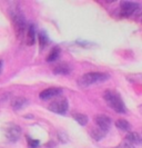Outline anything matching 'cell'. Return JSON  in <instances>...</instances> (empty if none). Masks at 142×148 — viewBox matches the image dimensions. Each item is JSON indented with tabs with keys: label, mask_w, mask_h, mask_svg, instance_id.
<instances>
[{
	"label": "cell",
	"mask_w": 142,
	"mask_h": 148,
	"mask_svg": "<svg viewBox=\"0 0 142 148\" xmlns=\"http://www.w3.org/2000/svg\"><path fill=\"white\" fill-rule=\"evenodd\" d=\"M105 103L108 104V106L110 108H112L113 110L118 114H124L127 111L126 105L123 103L122 98L120 97L118 92L113 91V90H107L103 95Z\"/></svg>",
	"instance_id": "cell-1"
},
{
	"label": "cell",
	"mask_w": 142,
	"mask_h": 148,
	"mask_svg": "<svg viewBox=\"0 0 142 148\" xmlns=\"http://www.w3.org/2000/svg\"><path fill=\"white\" fill-rule=\"evenodd\" d=\"M109 79V75L105 73H88L81 76L79 79V85L81 87H88L91 85H97L105 82Z\"/></svg>",
	"instance_id": "cell-2"
},
{
	"label": "cell",
	"mask_w": 142,
	"mask_h": 148,
	"mask_svg": "<svg viewBox=\"0 0 142 148\" xmlns=\"http://www.w3.org/2000/svg\"><path fill=\"white\" fill-rule=\"evenodd\" d=\"M10 16H11V20H12V23H14V28H15L17 36L19 38L23 37L27 34V30H28V26H27L24 17L18 10H14L10 14Z\"/></svg>",
	"instance_id": "cell-3"
},
{
	"label": "cell",
	"mask_w": 142,
	"mask_h": 148,
	"mask_svg": "<svg viewBox=\"0 0 142 148\" xmlns=\"http://www.w3.org/2000/svg\"><path fill=\"white\" fill-rule=\"evenodd\" d=\"M69 108V103L66 97L59 96L57 97L53 101L50 103V105L48 106V109L50 111H52L54 114H59V115H63L66 114Z\"/></svg>",
	"instance_id": "cell-4"
},
{
	"label": "cell",
	"mask_w": 142,
	"mask_h": 148,
	"mask_svg": "<svg viewBox=\"0 0 142 148\" xmlns=\"http://www.w3.org/2000/svg\"><path fill=\"white\" fill-rule=\"evenodd\" d=\"M139 5L132 2V1H126V2H122V5L120 6L119 10V15L123 18H128V17H131V16L135 14V11L138 10Z\"/></svg>",
	"instance_id": "cell-5"
},
{
	"label": "cell",
	"mask_w": 142,
	"mask_h": 148,
	"mask_svg": "<svg viewBox=\"0 0 142 148\" xmlns=\"http://www.w3.org/2000/svg\"><path fill=\"white\" fill-rule=\"evenodd\" d=\"M61 94H62V89L61 88L51 87V88L42 90V91L40 92L39 97H40V99H42V100H49V99H51V98H57V97H59Z\"/></svg>",
	"instance_id": "cell-6"
},
{
	"label": "cell",
	"mask_w": 142,
	"mask_h": 148,
	"mask_svg": "<svg viewBox=\"0 0 142 148\" xmlns=\"http://www.w3.org/2000/svg\"><path fill=\"white\" fill-rule=\"evenodd\" d=\"M20 136H21V128L17 125H11L6 132V137L8 138V140L12 143L18 140Z\"/></svg>",
	"instance_id": "cell-7"
},
{
	"label": "cell",
	"mask_w": 142,
	"mask_h": 148,
	"mask_svg": "<svg viewBox=\"0 0 142 148\" xmlns=\"http://www.w3.org/2000/svg\"><path fill=\"white\" fill-rule=\"evenodd\" d=\"M96 123H97V127L101 128L105 133L109 130V128L111 126V119L105 115H98L96 118Z\"/></svg>",
	"instance_id": "cell-8"
},
{
	"label": "cell",
	"mask_w": 142,
	"mask_h": 148,
	"mask_svg": "<svg viewBox=\"0 0 142 148\" xmlns=\"http://www.w3.org/2000/svg\"><path fill=\"white\" fill-rule=\"evenodd\" d=\"M126 140L129 141L132 145H141L142 144V137L138 133H128L126 136Z\"/></svg>",
	"instance_id": "cell-9"
},
{
	"label": "cell",
	"mask_w": 142,
	"mask_h": 148,
	"mask_svg": "<svg viewBox=\"0 0 142 148\" xmlns=\"http://www.w3.org/2000/svg\"><path fill=\"white\" fill-rule=\"evenodd\" d=\"M12 108L16 109V110H19V109H22L24 108L27 105H28V100L26 99V98H23V97H16L15 99L12 100Z\"/></svg>",
	"instance_id": "cell-10"
},
{
	"label": "cell",
	"mask_w": 142,
	"mask_h": 148,
	"mask_svg": "<svg viewBox=\"0 0 142 148\" xmlns=\"http://www.w3.org/2000/svg\"><path fill=\"white\" fill-rule=\"evenodd\" d=\"M35 38H36V29L33 25H30L26 34V41L28 46H32L35 44Z\"/></svg>",
	"instance_id": "cell-11"
},
{
	"label": "cell",
	"mask_w": 142,
	"mask_h": 148,
	"mask_svg": "<svg viewBox=\"0 0 142 148\" xmlns=\"http://www.w3.org/2000/svg\"><path fill=\"white\" fill-rule=\"evenodd\" d=\"M60 52H61L60 47H58V46L53 47L52 49H51V51L49 52V55L47 56V59L46 60H47L48 62H53V61H56V60L59 58Z\"/></svg>",
	"instance_id": "cell-12"
},
{
	"label": "cell",
	"mask_w": 142,
	"mask_h": 148,
	"mask_svg": "<svg viewBox=\"0 0 142 148\" xmlns=\"http://www.w3.org/2000/svg\"><path fill=\"white\" fill-rule=\"evenodd\" d=\"M53 73L57 75H69L71 73V68L67 64H60L53 69Z\"/></svg>",
	"instance_id": "cell-13"
},
{
	"label": "cell",
	"mask_w": 142,
	"mask_h": 148,
	"mask_svg": "<svg viewBox=\"0 0 142 148\" xmlns=\"http://www.w3.org/2000/svg\"><path fill=\"white\" fill-rule=\"evenodd\" d=\"M73 119L75 121L80 125V126H86L88 124V116L84 115V114H80V112H77V114H73Z\"/></svg>",
	"instance_id": "cell-14"
},
{
	"label": "cell",
	"mask_w": 142,
	"mask_h": 148,
	"mask_svg": "<svg viewBox=\"0 0 142 148\" xmlns=\"http://www.w3.org/2000/svg\"><path fill=\"white\" fill-rule=\"evenodd\" d=\"M105 130H102L101 128H99V127H97V128H94V129H92L91 130V136L96 139V140H100V139H102L103 137L105 136Z\"/></svg>",
	"instance_id": "cell-15"
},
{
	"label": "cell",
	"mask_w": 142,
	"mask_h": 148,
	"mask_svg": "<svg viewBox=\"0 0 142 148\" xmlns=\"http://www.w3.org/2000/svg\"><path fill=\"white\" fill-rule=\"evenodd\" d=\"M116 126L119 128L120 130H124V132H129L130 130V124L128 123L126 119H119V120H117L116 121Z\"/></svg>",
	"instance_id": "cell-16"
},
{
	"label": "cell",
	"mask_w": 142,
	"mask_h": 148,
	"mask_svg": "<svg viewBox=\"0 0 142 148\" xmlns=\"http://www.w3.org/2000/svg\"><path fill=\"white\" fill-rule=\"evenodd\" d=\"M38 38H39V48L42 50L45 47L48 46L49 40H48V38H47V36H46L43 32H40V34L38 35Z\"/></svg>",
	"instance_id": "cell-17"
},
{
	"label": "cell",
	"mask_w": 142,
	"mask_h": 148,
	"mask_svg": "<svg viewBox=\"0 0 142 148\" xmlns=\"http://www.w3.org/2000/svg\"><path fill=\"white\" fill-rule=\"evenodd\" d=\"M114 148H135V147H133V145L130 144L129 141L124 140V141H122L121 144H119L118 146H116Z\"/></svg>",
	"instance_id": "cell-18"
},
{
	"label": "cell",
	"mask_w": 142,
	"mask_h": 148,
	"mask_svg": "<svg viewBox=\"0 0 142 148\" xmlns=\"http://www.w3.org/2000/svg\"><path fill=\"white\" fill-rule=\"evenodd\" d=\"M40 144V141L37 140V139H30L28 138V145H29L30 148H37Z\"/></svg>",
	"instance_id": "cell-19"
},
{
	"label": "cell",
	"mask_w": 142,
	"mask_h": 148,
	"mask_svg": "<svg viewBox=\"0 0 142 148\" xmlns=\"http://www.w3.org/2000/svg\"><path fill=\"white\" fill-rule=\"evenodd\" d=\"M2 66H3V62H2V60H0V74L2 71Z\"/></svg>",
	"instance_id": "cell-20"
}]
</instances>
